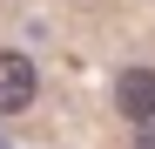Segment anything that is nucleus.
<instances>
[{"label": "nucleus", "instance_id": "obj_1", "mask_svg": "<svg viewBox=\"0 0 155 149\" xmlns=\"http://www.w3.org/2000/svg\"><path fill=\"white\" fill-rule=\"evenodd\" d=\"M34 88H41L34 81V61L7 47V54H0V115H20V109L34 102Z\"/></svg>", "mask_w": 155, "mask_h": 149}, {"label": "nucleus", "instance_id": "obj_2", "mask_svg": "<svg viewBox=\"0 0 155 149\" xmlns=\"http://www.w3.org/2000/svg\"><path fill=\"white\" fill-rule=\"evenodd\" d=\"M115 109L128 122H148L155 115V68H121L115 74Z\"/></svg>", "mask_w": 155, "mask_h": 149}, {"label": "nucleus", "instance_id": "obj_3", "mask_svg": "<svg viewBox=\"0 0 155 149\" xmlns=\"http://www.w3.org/2000/svg\"><path fill=\"white\" fill-rule=\"evenodd\" d=\"M135 149H155V115H148V122H135Z\"/></svg>", "mask_w": 155, "mask_h": 149}, {"label": "nucleus", "instance_id": "obj_4", "mask_svg": "<svg viewBox=\"0 0 155 149\" xmlns=\"http://www.w3.org/2000/svg\"><path fill=\"white\" fill-rule=\"evenodd\" d=\"M0 149H7V142H0Z\"/></svg>", "mask_w": 155, "mask_h": 149}]
</instances>
